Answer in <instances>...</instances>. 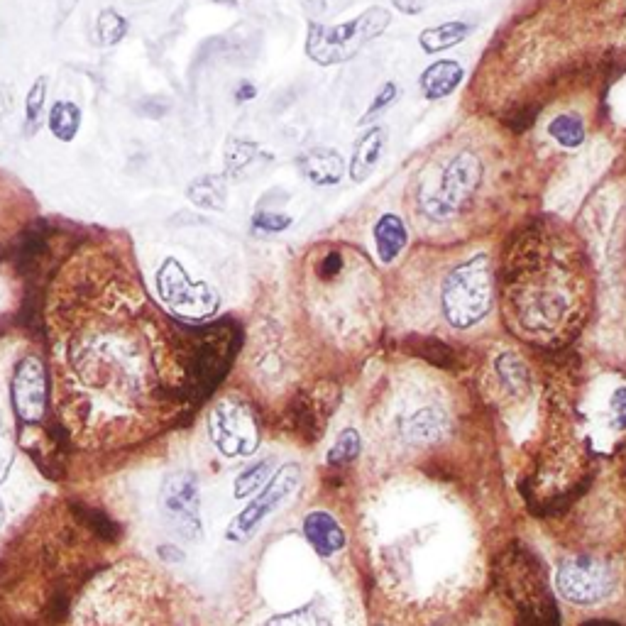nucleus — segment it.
<instances>
[{
    "label": "nucleus",
    "mask_w": 626,
    "mask_h": 626,
    "mask_svg": "<svg viewBox=\"0 0 626 626\" xmlns=\"http://www.w3.org/2000/svg\"><path fill=\"white\" fill-rule=\"evenodd\" d=\"M472 32H475V23H468V20H446V23L421 30L419 47L424 54H441L463 45Z\"/></svg>",
    "instance_id": "obj_20"
},
{
    "label": "nucleus",
    "mask_w": 626,
    "mask_h": 626,
    "mask_svg": "<svg viewBox=\"0 0 626 626\" xmlns=\"http://www.w3.org/2000/svg\"><path fill=\"white\" fill-rule=\"evenodd\" d=\"M186 199L203 211H225L228 206V179L223 174H201L186 186Z\"/></svg>",
    "instance_id": "obj_22"
},
{
    "label": "nucleus",
    "mask_w": 626,
    "mask_h": 626,
    "mask_svg": "<svg viewBox=\"0 0 626 626\" xmlns=\"http://www.w3.org/2000/svg\"><path fill=\"white\" fill-rule=\"evenodd\" d=\"M130 32V20L125 18L120 10L115 8H103L96 15V42L98 47H118L120 42L128 37Z\"/></svg>",
    "instance_id": "obj_27"
},
{
    "label": "nucleus",
    "mask_w": 626,
    "mask_h": 626,
    "mask_svg": "<svg viewBox=\"0 0 626 626\" xmlns=\"http://www.w3.org/2000/svg\"><path fill=\"white\" fill-rule=\"evenodd\" d=\"M159 556H162V558H172V560H181V558H184V556H181L179 551H177V553H169V548H167V546L159 548Z\"/></svg>",
    "instance_id": "obj_37"
},
{
    "label": "nucleus",
    "mask_w": 626,
    "mask_h": 626,
    "mask_svg": "<svg viewBox=\"0 0 626 626\" xmlns=\"http://www.w3.org/2000/svg\"><path fill=\"white\" fill-rule=\"evenodd\" d=\"M294 225V218L282 211H257L252 216V230L265 235H279Z\"/></svg>",
    "instance_id": "obj_33"
},
{
    "label": "nucleus",
    "mask_w": 626,
    "mask_h": 626,
    "mask_svg": "<svg viewBox=\"0 0 626 626\" xmlns=\"http://www.w3.org/2000/svg\"><path fill=\"white\" fill-rule=\"evenodd\" d=\"M47 91H49V81L47 76H40L35 84L30 86L25 96V120H23V133L27 137L37 135L42 130V123H47Z\"/></svg>",
    "instance_id": "obj_26"
},
{
    "label": "nucleus",
    "mask_w": 626,
    "mask_h": 626,
    "mask_svg": "<svg viewBox=\"0 0 626 626\" xmlns=\"http://www.w3.org/2000/svg\"><path fill=\"white\" fill-rule=\"evenodd\" d=\"M159 507L164 521L184 541H196L203 534L199 477L189 470L172 472L164 477L159 490Z\"/></svg>",
    "instance_id": "obj_8"
},
{
    "label": "nucleus",
    "mask_w": 626,
    "mask_h": 626,
    "mask_svg": "<svg viewBox=\"0 0 626 626\" xmlns=\"http://www.w3.org/2000/svg\"><path fill=\"white\" fill-rule=\"evenodd\" d=\"M301 485V468L296 463L282 465L260 492L252 499L250 504L230 521L228 531H225V538L233 543H245L247 538H252L257 534L262 524L277 512L282 504H287L291 497H294L296 490Z\"/></svg>",
    "instance_id": "obj_7"
},
{
    "label": "nucleus",
    "mask_w": 626,
    "mask_h": 626,
    "mask_svg": "<svg viewBox=\"0 0 626 626\" xmlns=\"http://www.w3.org/2000/svg\"><path fill=\"white\" fill-rule=\"evenodd\" d=\"M494 365H497L499 380L507 384L512 392H521V389H526V384H529V370H526L524 360L516 358L514 353H504V355H499Z\"/></svg>",
    "instance_id": "obj_31"
},
{
    "label": "nucleus",
    "mask_w": 626,
    "mask_h": 626,
    "mask_svg": "<svg viewBox=\"0 0 626 626\" xmlns=\"http://www.w3.org/2000/svg\"><path fill=\"white\" fill-rule=\"evenodd\" d=\"M389 25H392V13L382 5H372L338 25L309 20L304 52L318 67H338L358 57L362 49L389 30Z\"/></svg>",
    "instance_id": "obj_3"
},
{
    "label": "nucleus",
    "mask_w": 626,
    "mask_h": 626,
    "mask_svg": "<svg viewBox=\"0 0 626 626\" xmlns=\"http://www.w3.org/2000/svg\"><path fill=\"white\" fill-rule=\"evenodd\" d=\"M49 252V225L47 221H37L32 223L30 228H25V233L20 235L18 247H15V262H18V269L23 277H30V274H37L42 260Z\"/></svg>",
    "instance_id": "obj_18"
},
{
    "label": "nucleus",
    "mask_w": 626,
    "mask_h": 626,
    "mask_svg": "<svg viewBox=\"0 0 626 626\" xmlns=\"http://www.w3.org/2000/svg\"><path fill=\"white\" fill-rule=\"evenodd\" d=\"M274 468V460L272 458H265L260 460V463L250 465V468H245L243 472H240L238 477H235V497L243 499V497H250V494L260 492L262 487L267 485L269 477L274 475L272 472Z\"/></svg>",
    "instance_id": "obj_28"
},
{
    "label": "nucleus",
    "mask_w": 626,
    "mask_h": 626,
    "mask_svg": "<svg viewBox=\"0 0 626 626\" xmlns=\"http://www.w3.org/2000/svg\"><path fill=\"white\" fill-rule=\"evenodd\" d=\"M233 96H235V101H238V103H247V101H252V98L257 96V86L252 84V81H240V84L235 86Z\"/></svg>",
    "instance_id": "obj_36"
},
{
    "label": "nucleus",
    "mask_w": 626,
    "mask_h": 626,
    "mask_svg": "<svg viewBox=\"0 0 626 626\" xmlns=\"http://www.w3.org/2000/svg\"><path fill=\"white\" fill-rule=\"evenodd\" d=\"M265 159L272 162V155H267L257 142L243 140V137H230L225 145V179H247L252 169L260 167Z\"/></svg>",
    "instance_id": "obj_19"
},
{
    "label": "nucleus",
    "mask_w": 626,
    "mask_h": 626,
    "mask_svg": "<svg viewBox=\"0 0 626 626\" xmlns=\"http://www.w3.org/2000/svg\"><path fill=\"white\" fill-rule=\"evenodd\" d=\"M304 536L306 541L311 543L313 551L321 558H331L336 556L345 548V531L340 529V524L333 519L331 514L323 512V509H316V512H309L304 519Z\"/></svg>",
    "instance_id": "obj_16"
},
{
    "label": "nucleus",
    "mask_w": 626,
    "mask_h": 626,
    "mask_svg": "<svg viewBox=\"0 0 626 626\" xmlns=\"http://www.w3.org/2000/svg\"><path fill=\"white\" fill-rule=\"evenodd\" d=\"M155 284H157V294L164 304L169 306L174 313L184 318H196V321H203V318L216 316L218 309H221V296L218 291L211 287V284L199 282V279L191 277L186 272L184 265L174 257H167L162 262L155 274Z\"/></svg>",
    "instance_id": "obj_5"
},
{
    "label": "nucleus",
    "mask_w": 626,
    "mask_h": 626,
    "mask_svg": "<svg viewBox=\"0 0 626 626\" xmlns=\"http://www.w3.org/2000/svg\"><path fill=\"white\" fill-rule=\"evenodd\" d=\"M267 626H336L326 614L321 612L313 604H304V607H296L291 612L277 614L267 622Z\"/></svg>",
    "instance_id": "obj_30"
},
{
    "label": "nucleus",
    "mask_w": 626,
    "mask_h": 626,
    "mask_svg": "<svg viewBox=\"0 0 626 626\" xmlns=\"http://www.w3.org/2000/svg\"><path fill=\"white\" fill-rule=\"evenodd\" d=\"M372 238H375L377 260H380L382 265H392V262H397V257L406 250V245H409V228H406L402 216H397V213H384V216L375 221Z\"/></svg>",
    "instance_id": "obj_17"
},
{
    "label": "nucleus",
    "mask_w": 626,
    "mask_h": 626,
    "mask_svg": "<svg viewBox=\"0 0 626 626\" xmlns=\"http://www.w3.org/2000/svg\"><path fill=\"white\" fill-rule=\"evenodd\" d=\"M0 626H3V624H0Z\"/></svg>",
    "instance_id": "obj_39"
},
{
    "label": "nucleus",
    "mask_w": 626,
    "mask_h": 626,
    "mask_svg": "<svg viewBox=\"0 0 626 626\" xmlns=\"http://www.w3.org/2000/svg\"><path fill=\"white\" fill-rule=\"evenodd\" d=\"M177 331L179 399L201 404L228 375L230 362L240 348V331L233 321L211 323L203 328L177 326Z\"/></svg>",
    "instance_id": "obj_2"
},
{
    "label": "nucleus",
    "mask_w": 626,
    "mask_h": 626,
    "mask_svg": "<svg viewBox=\"0 0 626 626\" xmlns=\"http://www.w3.org/2000/svg\"><path fill=\"white\" fill-rule=\"evenodd\" d=\"M360 450H362L360 433L355 431V428H345V431L336 438V443H333L331 450H328L326 460H328V465H333V468H343V465L353 463V460L358 458Z\"/></svg>",
    "instance_id": "obj_29"
},
{
    "label": "nucleus",
    "mask_w": 626,
    "mask_h": 626,
    "mask_svg": "<svg viewBox=\"0 0 626 626\" xmlns=\"http://www.w3.org/2000/svg\"><path fill=\"white\" fill-rule=\"evenodd\" d=\"M392 8L402 15H409V18H416L426 10V0H392Z\"/></svg>",
    "instance_id": "obj_35"
},
{
    "label": "nucleus",
    "mask_w": 626,
    "mask_h": 626,
    "mask_svg": "<svg viewBox=\"0 0 626 626\" xmlns=\"http://www.w3.org/2000/svg\"><path fill=\"white\" fill-rule=\"evenodd\" d=\"M494 304L492 262L485 252H475L448 274L441 291V311L450 328L468 331L485 321Z\"/></svg>",
    "instance_id": "obj_4"
},
{
    "label": "nucleus",
    "mask_w": 626,
    "mask_h": 626,
    "mask_svg": "<svg viewBox=\"0 0 626 626\" xmlns=\"http://www.w3.org/2000/svg\"><path fill=\"white\" fill-rule=\"evenodd\" d=\"M69 514L74 516L76 524L84 531H89L91 536H96L103 543H115L120 538V526L108 516L103 509L89 507L84 502H69Z\"/></svg>",
    "instance_id": "obj_23"
},
{
    "label": "nucleus",
    "mask_w": 626,
    "mask_h": 626,
    "mask_svg": "<svg viewBox=\"0 0 626 626\" xmlns=\"http://www.w3.org/2000/svg\"><path fill=\"white\" fill-rule=\"evenodd\" d=\"M548 137L558 142L563 150H578L587 140V125L578 113H560L548 123Z\"/></svg>",
    "instance_id": "obj_25"
},
{
    "label": "nucleus",
    "mask_w": 626,
    "mask_h": 626,
    "mask_svg": "<svg viewBox=\"0 0 626 626\" xmlns=\"http://www.w3.org/2000/svg\"><path fill=\"white\" fill-rule=\"evenodd\" d=\"M0 521H3V504H0Z\"/></svg>",
    "instance_id": "obj_38"
},
{
    "label": "nucleus",
    "mask_w": 626,
    "mask_h": 626,
    "mask_svg": "<svg viewBox=\"0 0 626 626\" xmlns=\"http://www.w3.org/2000/svg\"><path fill=\"white\" fill-rule=\"evenodd\" d=\"M397 98H399V86H397V81H392V79L384 81L380 89H377L375 96H372L370 106H367L365 115H362L360 125H362V123H372V120H375L377 115H382L384 111H387V108H392L394 103H397Z\"/></svg>",
    "instance_id": "obj_32"
},
{
    "label": "nucleus",
    "mask_w": 626,
    "mask_h": 626,
    "mask_svg": "<svg viewBox=\"0 0 626 626\" xmlns=\"http://www.w3.org/2000/svg\"><path fill=\"white\" fill-rule=\"evenodd\" d=\"M402 426L404 436L409 438L411 443H431L436 441L443 433V428H446V416L438 409H433V406H426V409H419L411 416H406Z\"/></svg>",
    "instance_id": "obj_24"
},
{
    "label": "nucleus",
    "mask_w": 626,
    "mask_h": 626,
    "mask_svg": "<svg viewBox=\"0 0 626 626\" xmlns=\"http://www.w3.org/2000/svg\"><path fill=\"white\" fill-rule=\"evenodd\" d=\"M546 245L541 238L524 240L519 252L512 257L514 284L509 289V301L514 306V316L526 333L553 336L560 323L570 316L573 299L563 282V269L548 265L543 255Z\"/></svg>",
    "instance_id": "obj_1"
},
{
    "label": "nucleus",
    "mask_w": 626,
    "mask_h": 626,
    "mask_svg": "<svg viewBox=\"0 0 626 626\" xmlns=\"http://www.w3.org/2000/svg\"><path fill=\"white\" fill-rule=\"evenodd\" d=\"M81 123H84V111L71 98H57L47 113V130L54 140L64 142V145L79 137Z\"/></svg>",
    "instance_id": "obj_21"
},
{
    "label": "nucleus",
    "mask_w": 626,
    "mask_h": 626,
    "mask_svg": "<svg viewBox=\"0 0 626 626\" xmlns=\"http://www.w3.org/2000/svg\"><path fill=\"white\" fill-rule=\"evenodd\" d=\"M482 177H485L482 159L475 152H458L443 169L438 194L426 203V208L433 216H450V213L460 211L475 199L482 186Z\"/></svg>",
    "instance_id": "obj_10"
},
{
    "label": "nucleus",
    "mask_w": 626,
    "mask_h": 626,
    "mask_svg": "<svg viewBox=\"0 0 626 626\" xmlns=\"http://www.w3.org/2000/svg\"><path fill=\"white\" fill-rule=\"evenodd\" d=\"M609 416L617 431H626V387H617L609 397Z\"/></svg>",
    "instance_id": "obj_34"
},
{
    "label": "nucleus",
    "mask_w": 626,
    "mask_h": 626,
    "mask_svg": "<svg viewBox=\"0 0 626 626\" xmlns=\"http://www.w3.org/2000/svg\"><path fill=\"white\" fill-rule=\"evenodd\" d=\"M213 446L225 458H250L260 448V424L255 411L240 399H221L208 414Z\"/></svg>",
    "instance_id": "obj_6"
},
{
    "label": "nucleus",
    "mask_w": 626,
    "mask_h": 626,
    "mask_svg": "<svg viewBox=\"0 0 626 626\" xmlns=\"http://www.w3.org/2000/svg\"><path fill=\"white\" fill-rule=\"evenodd\" d=\"M10 399L20 421L35 424L47 409V370L37 355H23L10 380Z\"/></svg>",
    "instance_id": "obj_11"
},
{
    "label": "nucleus",
    "mask_w": 626,
    "mask_h": 626,
    "mask_svg": "<svg viewBox=\"0 0 626 626\" xmlns=\"http://www.w3.org/2000/svg\"><path fill=\"white\" fill-rule=\"evenodd\" d=\"M465 81V67L455 59H438L428 64L419 76V89L424 93L426 101H443L453 96Z\"/></svg>",
    "instance_id": "obj_15"
},
{
    "label": "nucleus",
    "mask_w": 626,
    "mask_h": 626,
    "mask_svg": "<svg viewBox=\"0 0 626 626\" xmlns=\"http://www.w3.org/2000/svg\"><path fill=\"white\" fill-rule=\"evenodd\" d=\"M389 142V130L387 125H370V128L362 133L353 145V155H350L348 174L355 184H362L365 179H370L375 174V169L380 167L387 152Z\"/></svg>",
    "instance_id": "obj_13"
},
{
    "label": "nucleus",
    "mask_w": 626,
    "mask_h": 626,
    "mask_svg": "<svg viewBox=\"0 0 626 626\" xmlns=\"http://www.w3.org/2000/svg\"><path fill=\"white\" fill-rule=\"evenodd\" d=\"M333 394H336V389H333V392H326V387H321L316 389V392L299 394L296 402L291 404L294 426L299 428L306 438H311V441L326 428L328 416H331L333 409L338 406V399H331V402H328V397H333Z\"/></svg>",
    "instance_id": "obj_14"
},
{
    "label": "nucleus",
    "mask_w": 626,
    "mask_h": 626,
    "mask_svg": "<svg viewBox=\"0 0 626 626\" xmlns=\"http://www.w3.org/2000/svg\"><path fill=\"white\" fill-rule=\"evenodd\" d=\"M556 587L573 604H597L617 590V570L595 556L568 558L558 568Z\"/></svg>",
    "instance_id": "obj_9"
},
{
    "label": "nucleus",
    "mask_w": 626,
    "mask_h": 626,
    "mask_svg": "<svg viewBox=\"0 0 626 626\" xmlns=\"http://www.w3.org/2000/svg\"><path fill=\"white\" fill-rule=\"evenodd\" d=\"M296 167L304 174V179L309 184L318 186V189H331V186H338L345 177V159L338 150L333 147H311V150L301 152L296 157Z\"/></svg>",
    "instance_id": "obj_12"
}]
</instances>
